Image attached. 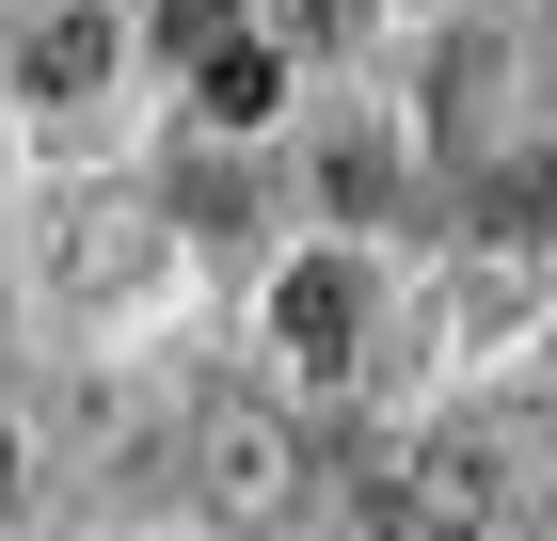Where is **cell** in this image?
I'll return each instance as SVG.
<instances>
[{
  "instance_id": "1",
  "label": "cell",
  "mask_w": 557,
  "mask_h": 541,
  "mask_svg": "<svg viewBox=\"0 0 557 541\" xmlns=\"http://www.w3.org/2000/svg\"><path fill=\"white\" fill-rule=\"evenodd\" d=\"M398 509H414V541H494V526H510V462L446 430V446L398 462Z\"/></svg>"
},
{
  "instance_id": "2",
  "label": "cell",
  "mask_w": 557,
  "mask_h": 541,
  "mask_svg": "<svg viewBox=\"0 0 557 541\" xmlns=\"http://www.w3.org/2000/svg\"><path fill=\"white\" fill-rule=\"evenodd\" d=\"M350 334H367L350 271H287V351H302V367H350Z\"/></svg>"
},
{
  "instance_id": "4",
  "label": "cell",
  "mask_w": 557,
  "mask_h": 541,
  "mask_svg": "<svg viewBox=\"0 0 557 541\" xmlns=\"http://www.w3.org/2000/svg\"><path fill=\"white\" fill-rule=\"evenodd\" d=\"M96 64H112V16H48V33H33V81L48 96H81Z\"/></svg>"
},
{
  "instance_id": "5",
  "label": "cell",
  "mask_w": 557,
  "mask_h": 541,
  "mask_svg": "<svg viewBox=\"0 0 557 541\" xmlns=\"http://www.w3.org/2000/svg\"><path fill=\"white\" fill-rule=\"evenodd\" d=\"M191 81H208V112H223V127H256V112H271V48H208Z\"/></svg>"
},
{
  "instance_id": "3",
  "label": "cell",
  "mask_w": 557,
  "mask_h": 541,
  "mask_svg": "<svg viewBox=\"0 0 557 541\" xmlns=\"http://www.w3.org/2000/svg\"><path fill=\"white\" fill-rule=\"evenodd\" d=\"M208 494H223V509H271V494H287V430H271V415H239V430L208 446Z\"/></svg>"
}]
</instances>
